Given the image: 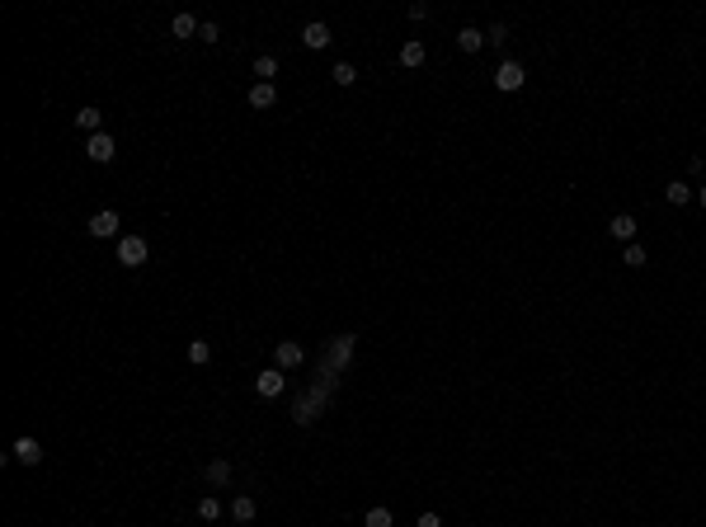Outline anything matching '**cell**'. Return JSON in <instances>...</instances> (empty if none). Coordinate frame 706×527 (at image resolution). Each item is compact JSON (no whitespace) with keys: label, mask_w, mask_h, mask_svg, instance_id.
<instances>
[{"label":"cell","mask_w":706,"mask_h":527,"mask_svg":"<svg viewBox=\"0 0 706 527\" xmlns=\"http://www.w3.org/2000/svg\"><path fill=\"white\" fill-rule=\"evenodd\" d=\"M353 348H358V335H335L325 344V358H320V372H335L340 377L349 363H353Z\"/></svg>","instance_id":"6da1fadb"},{"label":"cell","mask_w":706,"mask_h":527,"mask_svg":"<svg viewBox=\"0 0 706 527\" xmlns=\"http://www.w3.org/2000/svg\"><path fill=\"white\" fill-rule=\"evenodd\" d=\"M118 226H123V217H118V212H113V208L95 212V217L85 221V231H90V236H95V240H123V231H118Z\"/></svg>","instance_id":"7a4b0ae2"},{"label":"cell","mask_w":706,"mask_h":527,"mask_svg":"<svg viewBox=\"0 0 706 527\" xmlns=\"http://www.w3.org/2000/svg\"><path fill=\"white\" fill-rule=\"evenodd\" d=\"M146 259H151V245H146L141 236H123V240H118V264H123V268H141Z\"/></svg>","instance_id":"3957f363"},{"label":"cell","mask_w":706,"mask_h":527,"mask_svg":"<svg viewBox=\"0 0 706 527\" xmlns=\"http://www.w3.org/2000/svg\"><path fill=\"white\" fill-rule=\"evenodd\" d=\"M325 415V395H315V391H306V395H297V405H292V424H315Z\"/></svg>","instance_id":"277c9868"},{"label":"cell","mask_w":706,"mask_h":527,"mask_svg":"<svg viewBox=\"0 0 706 527\" xmlns=\"http://www.w3.org/2000/svg\"><path fill=\"white\" fill-rule=\"evenodd\" d=\"M255 391H259L264 400H278V395L288 391V372H283V368H264L259 377H255Z\"/></svg>","instance_id":"5b68a950"},{"label":"cell","mask_w":706,"mask_h":527,"mask_svg":"<svg viewBox=\"0 0 706 527\" xmlns=\"http://www.w3.org/2000/svg\"><path fill=\"white\" fill-rule=\"evenodd\" d=\"M306 363V348L302 344H292V339H283V344H273V368H283V372H297Z\"/></svg>","instance_id":"8992f818"},{"label":"cell","mask_w":706,"mask_h":527,"mask_svg":"<svg viewBox=\"0 0 706 527\" xmlns=\"http://www.w3.org/2000/svg\"><path fill=\"white\" fill-rule=\"evenodd\" d=\"M85 156L95 160V165H108V160L118 156V146H113V137H108V132H95V137L85 141Z\"/></svg>","instance_id":"52a82bcc"},{"label":"cell","mask_w":706,"mask_h":527,"mask_svg":"<svg viewBox=\"0 0 706 527\" xmlns=\"http://www.w3.org/2000/svg\"><path fill=\"white\" fill-rule=\"evenodd\" d=\"M523 80H527V71H523V66H518V61H504V66H499V71H495V85H499V90H504V95H513V90H523Z\"/></svg>","instance_id":"ba28073f"},{"label":"cell","mask_w":706,"mask_h":527,"mask_svg":"<svg viewBox=\"0 0 706 527\" xmlns=\"http://www.w3.org/2000/svg\"><path fill=\"white\" fill-rule=\"evenodd\" d=\"M302 43H306L311 52H320V48H330V24H325V19H311V24L302 28Z\"/></svg>","instance_id":"9c48e42d"},{"label":"cell","mask_w":706,"mask_h":527,"mask_svg":"<svg viewBox=\"0 0 706 527\" xmlns=\"http://www.w3.org/2000/svg\"><path fill=\"white\" fill-rule=\"evenodd\" d=\"M10 457H14V461H24V466H38V461H43V448H38V438H14Z\"/></svg>","instance_id":"30bf717a"},{"label":"cell","mask_w":706,"mask_h":527,"mask_svg":"<svg viewBox=\"0 0 706 527\" xmlns=\"http://www.w3.org/2000/svg\"><path fill=\"white\" fill-rule=\"evenodd\" d=\"M607 231H612V240L631 245V240H636V217H631V212H617V217L607 221Z\"/></svg>","instance_id":"8fae6325"},{"label":"cell","mask_w":706,"mask_h":527,"mask_svg":"<svg viewBox=\"0 0 706 527\" xmlns=\"http://www.w3.org/2000/svg\"><path fill=\"white\" fill-rule=\"evenodd\" d=\"M273 104H278V90L264 85V80H255V85H250V108H273Z\"/></svg>","instance_id":"7c38bea8"},{"label":"cell","mask_w":706,"mask_h":527,"mask_svg":"<svg viewBox=\"0 0 706 527\" xmlns=\"http://www.w3.org/2000/svg\"><path fill=\"white\" fill-rule=\"evenodd\" d=\"M203 475H208V485L226 490V485H231V461H226V457H217V461H208V471H203Z\"/></svg>","instance_id":"4fadbf2b"},{"label":"cell","mask_w":706,"mask_h":527,"mask_svg":"<svg viewBox=\"0 0 706 527\" xmlns=\"http://www.w3.org/2000/svg\"><path fill=\"white\" fill-rule=\"evenodd\" d=\"M424 57H429V52H424V43H419V38H405V48H400V66L415 71V66H424Z\"/></svg>","instance_id":"5bb4252c"},{"label":"cell","mask_w":706,"mask_h":527,"mask_svg":"<svg viewBox=\"0 0 706 527\" xmlns=\"http://www.w3.org/2000/svg\"><path fill=\"white\" fill-rule=\"evenodd\" d=\"M198 28H203V24H198V19H193V14H188V10H179V14H175V19H170V33H175V38H193V33H198Z\"/></svg>","instance_id":"9a60e30c"},{"label":"cell","mask_w":706,"mask_h":527,"mask_svg":"<svg viewBox=\"0 0 706 527\" xmlns=\"http://www.w3.org/2000/svg\"><path fill=\"white\" fill-rule=\"evenodd\" d=\"M76 123H80L85 132H90V137H95V132H104V113H99L95 104H85V108L76 113Z\"/></svg>","instance_id":"2e32d148"},{"label":"cell","mask_w":706,"mask_h":527,"mask_svg":"<svg viewBox=\"0 0 706 527\" xmlns=\"http://www.w3.org/2000/svg\"><path fill=\"white\" fill-rule=\"evenodd\" d=\"M273 76H278V57H273V52L255 57V80H264V85H273Z\"/></svg>","instance_id":"e0dca14e"},{"label":"cell","mask_w":706,"mask_h":527,"mask_svg":"<svg viewBox=\"0 0 706 527\" xmlns=\"http://www.w3.org/2000/svg\"><path fill=\"white\" fill-rule=\"evenodd\" d=\"M231 518H235V523H255V499H250V495H235V499H231Z\"/></svg>","instance_id":"ac0fdd59"},{"label":"cell","mask_w":706,"mask_h":527,"mask_svg":"<svg viewBox=\"0 0 706 527\" xmlns=\"http://www.w3.org/2000/svg\"><path fill=\"white\" fill-rule=\"evenodd\" d=\"M457 48H462V52H480V48H485V33H480V28H462V33H457Z\"/></svg>","instance_id":"d6986e66"},{"label":"cell","mask_w":706,"mask_h":527,"mask_svg":"<svg viewBox=\"0 0 706 527\" xmlns=\"http://www.w3.org/2000/svg\"><path fill=\"white\" fill-rule=\"evenodd\" d=\"M188 363H193V368H208V363H212V344L208 339H193V344H188Z\"/></svg>","instance_id":"ffe728a7"},{"label":"cell","mask_w":706,"mask_h":527,"mask_svg":"<svg viewBox=\"0 0 706 527\" xmlns=\"http://www.w3.org/2000/svg\"><path fill=\"white\" fill-rule=\"evenodd\" d=\"M198 518H203V523H217V518H222V504H217V495H203V499H198Z\"/></svg>","instance_id":"44dd1931"},{"label":"cell","mask_w":706,"mask_h":527,"mask_svg":"<svg viewBox=\"0 0 706 527\" xmlns=\"http://www.w3.org/2000/svg\"><path fill=\"white\" fill-rule=\"evenodd\" d=\"M622 264H631V268H645V264H650V255H645V250H640V245L631 240L627 250H622Z\"/></svg>","instance_id":"7402d4cb"},{"label":"cell","mask_w":706,"mask_h":527,"mask_svg":"<svg viewBox=\"0 0 706 527\" xmlns=\"http://www.w3.org/2000/svg\"><path fill=\"white\" fill-rule=\"evenodd\" d=\"M363 523H367V527H391V508H382V504H377V508H367Z\"/></svg>","instance_id":"603a6c76"},{"label":"cell","mask_w":706,"mask_h":527,"mask_svg":"<svg viewBox=\"0 0 706 527\" xmlns=\"http://www.w3.org/2000/svg\"><path fill=\"white\" fill-rule=\"evenodd\" d=\"M669 203H674V208L692 203V184H669Z\"/></svg>","instance_id":"cb8c5ba5"},{"label":"cell","mask_w":706,"mask_h":527,"mask_svg":"<svg viewBox=\"0 0 706 527\" xmlns=\"http://www.w3.org/2000/svg\"><path fill=\"white\" fill-rule=\"evenodd\" d=\"M330 76H335V85H353V80H358V71H353L349 61H340V66H335Z\"/></svg>","instance_id":"d4e9b609"},{"label":"cell","mask_w":706,"mask_h":527,"mask_svg":"<svg viewBox=\"0 0 706 527\" xmlns=\"http://www.w3.org/2000/svg\"><path fill=\"white\" fill-rule=\"evenodd\" d=\"M485 43H495V48H504V43H509V24H495L490 33H485Z\"/></svg>","instance_id":"484cf974"},{"label":"cell","mask_w":706,"mask_h":527,"mask_svg":"<svg viewBox=\"0 0 706 527\" xmlns=\"http://www.w3.org/2000/svg\"><path fill=\"white\" fill-rule=\"evenodd\" d=\"M198 38H203V43H217V38H222V28H217V24H203V28H198Z\"/></svg>","instance_id":"4316f807"},{"label":"cell","mask_w":706,"mask_h":527,"mask_svg":"<svg viewBox=\"0 0 706 527\" xmlns=\"http://www.w3.org/2000/svg\"><path fill=\"white\" fill-rule=\"evenodd\" d=\"M419 527H443V518L438 513H419Z\"/></svg>","instance_id":"83f0119b"},{"label":"cell","mask_w":706,"mask_h":527,"mask_svg":"<svg viewBox=\"0 0 706 527\" xmlns=\"http://www.w3.org/2000/svg\"><path fill=\"white\" fill-rule=\"evenodd\" d=\"M697 203H702V208H706V184H702V188H697Z\"/></svg>","instance_id":"f1b7e54d"}]
</instances>
